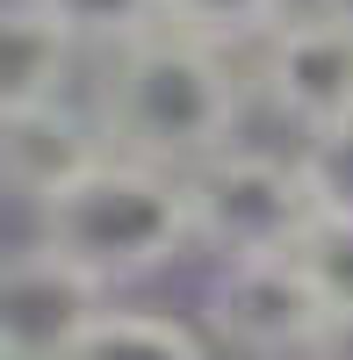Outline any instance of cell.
I'll list each match as a JSON object with an SVG mask.
<instances>
[{
	"label": "cell",
	"instance_id": "obj_1",
	"mask_svg": "<svg viewBox=\"0 0 353 360\" xmlns=\"http://www.w3.org/2000/svg\"><path fill=\"white\" fill-rule=\"evenodd\" d=\"M101 130L115 152L159 159V166H202L238 130V79L224 51L159 22L152 37L115 51V72L101 86Z\"/></svg>",
	"mask_w": 353,
	"mask_h": 360
},
{
	"label": "cell",
	"instance_id": "obj_3",
	"mask_svg": "<svg viewBox=\"0 0 353 360\" xmlns=\"http://www.w3.org/2000/svg\"><path fill=\"white\" fill-rule=\"evenodd\" d=\"M188 195H195V245H210L217 259L296 252V238L317 217L310 180H303L296 159L238 152V144H224L217 159L188 166Z\"/></svg>",
	"mask_w": 353,
	"mask_h": 360
},
{
	"label": "cell",
	"instance_id": "obj_15",
	"mask_svg": "<svg viewBox=\"0 0 353 360\" xmlns=\"http://www.w3.org/2000/svg\"><path fill=\"white\" fill-rule=\"evenodd\" d=\"M332 8H353V0H332Z\"/></svg>",
	"mask_w": 353,
	"mask_h": 360
},
{
	"label": "cell",
	"instance_id": "obj_14",
	"mask_svg": "<svg viewBox=\"0 0 353 360\" xmlns=\"http://www.w3.org/2000/svg\"><path fill=\"white\" fill-rule=\"evenodd\" d=\"M325 360H353V310H325V324H317V346Z\"/></svg>",
	"mask_w": 353,
	"mask_h": 360
},
{
	"label": "cell",
	"instance_id": "obj_10",
	"mask_svg": "<svg viewBox=\"0 0 353 360\" xmlns=\"http://www.w3.org/2000/svg\"><path fill=\"white\" fill-rule=\"evenodd\" d=\"M166 22L188 29V37L238 51V44H267L288 22V0H166Z\"/></svg>",
	"mask_w": 353,
	"mask_h": 360
},
{
	"label": "cell",
	"instance_id": "obj_8",
	"mask_svg": "<svg viewBox=\"0 0 353 360\" xmlns=\"http://www.w3.org/2000/svg\"><path fill=\"white\" fill-rule=\"evenodd\" d=\"M72 51H79V37L44 0H8V22H0V108L65 101Z\"/></svg>",
	"mask_w": 353,
	"mask_h": 360
},
{
	"label": "cell",
	"instance_id": "obj_9",
	"mask_svg": "<svg viewBox=\"0 0 353 360\" xmlns=\"http://www.w3.org/2000/svg\"><path fill=\"white\" fill-rule=\"evenodd\" d=\"M101 353H152V360H195L202 339L188 332L181 317H166V310H123V303H108L94 324H86V339H79V360H101Z\"/></svg>",
	"mask_w": 353,
	"mask_h": 360
},
{
	"label": "cell",
	"instance_id": "obj_4",
	"mask_svg": "<svg viewBox=\"0 0 353 360\" xmlns=\"http://www.w3.org/2000/svg\"><path fill=\"white\" fill-rule=\"evenodd\" d=\"M108 281L86 274L72 252H58L51 238L8 252L0 266V346L8 360H51V353H79L86 324L108 310Z\"/></svg>",
	"mask_w": 353,
	"mask_h": 360
},
{
	"label": "cell",
	"instance_id": "obj_6",
	"mask_svg": "<svg viewBox=\"0 0 353 360\" xmlns=\"http://www.w3.org/2000/svg\"><path fill=\"white\" fill-rule=\"evenodd\" d=\"M267 101L288 115L296 130H332L353 115V8H317V15H288L267 58H259Z\"/></svg>",
	"mask_w": 353,
	"mask_h": 360
},
{
	"label": "cell",
	"instance_id": "obj_2",
	"mask_svg": "<svg viewBox=\"0 0 353 360\" xmlns=\"http://www.w3.org/2000/svg\"><path fill=\"white\" fill-rule=\"evenodd\" d=\"M37 238H51L58 252H72L108 288L152 281L195 245L188 173L159 166V159H137V152H108L65 195L37 202Z\"/></svg>",
	"mask_w": 353,
	"mask_h": 360
},
{
	"label": "cell",
	"instance_id": "obj_13",
	"mask_svg": "<svg viewBox=\"0 0 353 360\" xmlns=\"http://www.w3.org/2000/svg\"><path fill=\"white\" fill-rule=\"evenodd\" d=\"M303 180H310V202L332 209V217H353V115L332 130H310L303 144Z\"/></svg>",
	"mask_w": 353,
	"mask_h": 360
},
{
	"label": "cell",
	"instance_id": "obj_12",
	"mask_svg": "<svg viewBox=\"0 0 353 360\" xmlns=\"http://www.w3.org/2000/svg\"><path fill=\"white\" fill-rule=\"evenodd\" d=\"M44 8L65 22L79 44H101V51H123V44L152 37L166 22V0H44Z\"/></svg>",
	"mask_w": 353,
	"mask_h": 360
},
{
	"label": "cell",
	"instance_id": "obj_7",
	"mask_svg": "<svg viewBox=\"0 0 353 360\" xmlns=\"http://www.w3.org/2000/svg\"><path fill=\"white\" fill-rule=\"evenodd\" d=\"M115 152L108 130H94L86 115H72L65 101H37V108H0V180L15 202H51L65 195L79 173H94Z\"/></svg>",
	"mask_w": 353,
	"mask_h": 360
},
{
	"label": "cell",
	"instance_id": "obj_5",
	"mask_svg": "<svg viewBox=\"0 0 353 360\" xmlns=\"http://www.w3.org/2000/svg\"><path fill=\"white\" fill-rule=\"evenodd\" d=\"M325 324V295L310 288L296 252L217 259L210 281V332L238 353H310Z\"/></svg>",
	"mask_w": 353,
	"mask_h": 360
},
{
	"label": "cell",
	"instance_id": "obj_11",
	"mask_svg": "<svg viewBox=\"0 0 353 360\" xmlns=\"http://www.w3.org/2000/svg\"><path fill=\"white\" fill-rule=\"evenodd\" d=\"M296 266L310 274V288L325 295V310H353V217L317 209L310 231L296 238Z\"/></svg>",
	"mask_w": 353,
	"mask_h": 360
}]
</instances>
